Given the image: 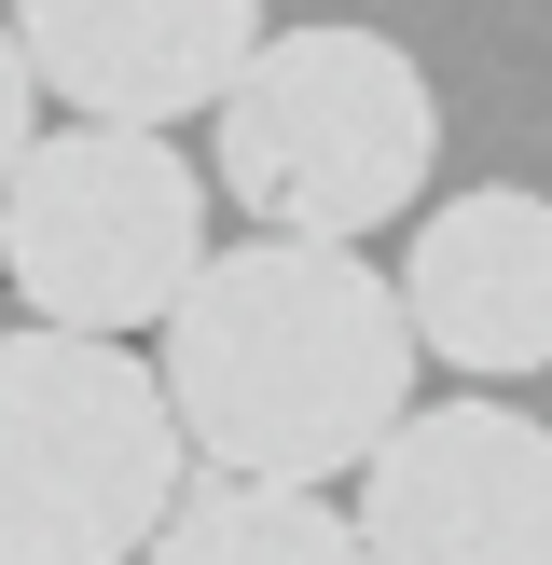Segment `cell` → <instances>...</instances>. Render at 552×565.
<instances>
[{"instance_id":"cell-1","label":"cell","mask_w":552,"mask_h":565,"mask_svg":"<svg viewBox=\"0 0 552 565\" xmlns=\"http://www.w3.org/2000/svg\"><path fill=\"white\" fill-rule=\"evenodd\" d=\"M414 373L428 359H414L401 276L290 235L208 248L180 318L152 331V386L193 441V483H290V497L359 483L414 414Z\"/></svg>"},{"instance_id":"cell-2","label":"cell","mask_w":552,"mask_h":565,"mask_svg":"<svg viewBox=\"0 0 552 565\" xmlns=\"http://www.w3.org/2000/svg\"><path fill=\"white\" fill-rule=\"evenodd\" d=\"M442 166V83L386 28H263L248 83L208 110V180L248 207V235L290 248H359L386 221H428Z\"/></svg>"},{"instance_id":"cell-3","label":"cell","mask_w":552,"mask_h":565,"mask_svg":"<svg viewBox=\"0 0 552 565\" xmlns=\"http://www.w3.org/2000/svg\"><path fill=\"white\" fill-rule=\"evenodd\" d=\"M193 497V441L138 345L0 331V565H138Z\"/></svg>"},{"instance_id":"cell-4","label":"cell","mask_w":552,"mask_h":565,"mask_svg":"<svg viewBox=\"0 0 552 565\" xmlns=\"http://www.w3.org/2000/svg\"><path fill=\"white\" fill-rule=\"evenodd\" d=\"M0 276H14L28 331H83V345H138L180 318L208 276V180L180 138L125 125H42V152L0 193Z\"/></svg>"},{"instance_id":"cell-5","label":"cell","mask_w":552,"mask_h":565,"mask_svg":"<svg viewBox=\"0 0 552 565\" xmlns=\"http://www.w3.org/2000/svg\"><path fill=\"white\" fill-rule=\"evenodd\" d=\"M359 552L373 565H552V428L524 401H414L359 469Z\"/></svg>"},{"instance_id":"cell-6","label":"cell","mask_w":552,"mask_h":565,"mask_svg":"<svg viewBox=\"0 0 552 565\" xmlns=\"http://www.w3.org/2000/svg\"><path fill=\"white\" fill-rule=\"evenodd\" d=\"M14 55L70 125H208L263 55V0H14Z\"/></svg>"},{"instance_id":"cell-7","label":"cell","mask_w":552,"mask_h":565,"mask_svg":"<svg viewBox=\"0 0 552 565\" xmlns=\"http://www.w3.org/2000/svg\"><path fill=\"white\" fill-rule=\"evenodd\" d=\"M401 318H414V359L497 386L552 373V193L539 180H469L414 221L401 248Z\"/></svg>"},{"instance_id":"cell-8","label":"cell","mask_w":552,"mask_h":565,"mask_svg":"<svg viewBox=\"0 0 552 565\" xmlns=\"http://www.w3.org/2000/svg\"><path fill=\"white\" fill-rule=\"evenodd\" d=\"M138 565H373V552H359V511H331V497H290V483H193Z\"/></svg>"},{"instance_id":"cell-9","label":"cell","mask_w":552,"mask_h":565,"mask_svg":"<svg viewBox=\"0 0 552 565\" xmlns=\"http://www.w3.org/2000/svg\"><path fill=\"white\" fill-rule=\"evenodd\" d=\"M42 152V83H28V55H14V28H0V193H14V166Z\"/></svg>"}]
</instances>
